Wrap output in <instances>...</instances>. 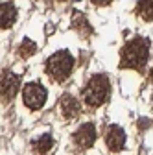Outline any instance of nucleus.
<instances>
[{"mask_svg": "<svg viewBox=\"0 0 153 155\" xmlns=\"http://www.w3.org/2000/svg\"><path fill=\"white\" fill-rule=\"evenodd\" d=\"M105 142H107V148L111 151H120L124 148V142H125V133H124V129L120 126H111L109 131H107Z\"/></svg>", "mask_w": 153, "mask_h": 155, "instance_id": "obj_6", "label": "nucleus"}, {"mask_svg": "<svg viewBox=\"0 0 153 155\" xmlns=\"http://www.w3.org/2000/svg\"><path fill=\"white\" fill-rule=\"evenodd\" d=\"M149 54V43L142 37H135L122 48L120 52V67L122 68H138L144 67Z\"/></svg>", "mask_w": 153, "mask_h": 155, "instance_id": "obj_1", "label": "nucleus"}, {"mask_svg": "<svg viewBox=\"0 0 153 155\" xmlns=\"http://www.w3.org/2000/svg\"><path fill=\"white\" fill-rule=\"evenodd\" d=\"M61 113L67 116V118H76L80 114V104L78 100L70 94H65L61 98Z\"/></svg>", "mask_w": 153, "mask_h": 155, "instance_id": "obj_8", "label": "nucleus"}, {"mask_svg": "<svg viewBox=\"0 0 153 155\" xmlns=\"http://www.w3.org/2000/svg\"><path fill=\"white\" fill-rule=\"evenodd\" d=\"M22 100L30 109H41L46 102V91L39 83H28L22 91Z\"/></svg>", "mask_w": 153, "mask_h": 155, "instance_id": "obj_4", "label": "nucleus"}, {"mask_svg": "<svg viewBox=\"0 0 153 155\" xmlns=\"http://www.w3.org/2000/svg\"><path fill=\"white\" fill-rule=\"evenodd\" d=\"M18 83H21V78L11 74V72H4L0 76V96L4 100H11L18 91Z\"/></svg>", "mask_w": 153, "mask_h": 155, "instance_id": "obj_5", "label": "nucleus"}, {"mask_svg": "<svg viewBox=\"0 0 153 155\" xmlns=\"http://www.w3.org/2000/svg\"><path fill=\"white\" fill-rule=\"evenodd\" d=\"M137 11L144 21H153V0H140Z\"/></svg>", "mask_w": 153, "mask_h": 155, "instance_id": "obj_10", "label": "nucleus"}, {"mask_svg": "<svg viewBox=\"0 0 153 155\" xmlns=\"http://www.w3.org/2000/svg\"><path fill=\"white\" fill-rule=\"evenodd\" d=\"M74 140L78 142L81 148H90L96 140V129L92 124H83L74 135Z\"/></svg>", "mask_w": 153, "mask_h": 155, "instance_id": "obj_7", "label": "nucleus"}, {"mask_svg": "<svg viewBox=\"0 0 153 155\" xmlns=\"http://www.w3.org/2000/svg\"><path fill=\"white\" fill-rule=\"evenodd\" d=\"M74 68V57L68 52H57L46 61V70L55 81H63L70 76Z\"/></svg>", "mask_w": 153, "mask_h": 155, "instance_id": "obj_3", "label": "nucleus"}, {"mask_svg": "<svg viewBox=\"0 0 153 155\" xmlns=\"http://www.w3.org/2000/svg\"><path fill=\"white\" fill-rule=\"evenodd\" d=\"M18 52H21V55H22V57L31 55V54L35 52V43H31L30 39H26V41L22 43V46H21V50H18Z\"/></svg>", "mask_w": 153, "mask_h": 155, "instance_id": "obj_12", "label": "nucleus"}, {"mask_svg": "<svg viewBox=\"0 0 153 155\" xmlns=\"http://www.w3.org/2000/svg\"><path fill=\"white\" fill-rule=\"evenodd\" d=\"M109 94H111V85H109V80H107V76L103 74H96V76H92L85 91H83V98L87 102V105L90 107H100L107 102L109 98Z\"/></svg>", "mask_w": 153, "mask_h": 155, "instance_id": "obj_2", "label": "nucleus"}, {"mask_svg": "<svg viewBox=\"0 0 153 155\" xmlns=\"http://www.w3.org/2000/svg\"><path fill=\"white\" fill-rule=\"evenodd\" d=\"M92 2L96 4V6H107V4H111V2H112V0H92Z\"/></svg>", "mask_w": 153, "mask_h": 155, "instance_id": "obj_13", "label": "nucleus"}, {"mask_svg": "<svg viewBox=\"0 0 153 155\" xmlns=\"http://www.w3.org/2000/svg\"><path fill=\"white\" fill-rule=\"evenodd\" d=\"M52 144H54V139L50 137V135H43V137L35 142V150L39 151V153H46L52 148Z\"/></svg>", "mask_w": 153, "mask_h": 155, "instance_id": "obj_11", "label": "nucleus"}, {"mask_svg": "<svg viewBox=\"0 0 153 155\" xmlns=\"http://www.w3.org/2000/svg\"><path fill=\"white\" fill-rule=\"evenodd\" d=\"M17 18V9L13 4H0V28H9Z\"/></svg>", "mask_w": 153, "mask_h": 155, "instance_id": "obj_9", "label": "nucleus"}, {"mask_svg": "<svg viewBox=\"0 0 153 155\" xmlns=\"http://www.w3.org/2000/svg\"><path fill=\"white\" fill-rule=\"evenodd\" d=\"M151 78H153V74H151Z\"/></svg>", "mask_w": 153, "mask_h": 155, "instance_id": "obj_14", "label": "nucleus"}]
</instances>
